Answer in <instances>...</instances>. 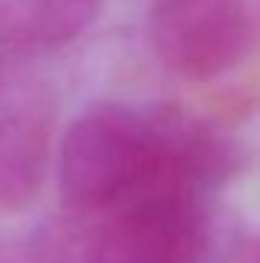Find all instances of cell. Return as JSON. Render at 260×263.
Instances as JSON below:
<instances>
[{
    "label": "cell",
    "mask_w": 260,
    "mask_h": 263,
    "mask_svg": "<svg viewBox=\"0 0 260 263\" xmlns=\"http://www.w3.org/2000/svg\"><path fill=\"white\" fill-rule=\"evenodd\" d=\"M55 98L28 73H0V211L25 208L52 165Z\"/></svg>",
    "instance_id": "4"
},
{
    "label": "cell",
    "mask_w": 260,
    "mask_h": 263,
    "mask_svg": "<svg viewBox=\"0 0 260 263\" xmlns=\"http://www.w3.org/2000/svg\"><path fill=\"white\" fill-rule=\"evenodd\" d=\"M95 220L67 214L0 242V263H92Z\"/></svg>",
    "instance_id": "6"
},
{
    "label": "cell",
    "mask_w": 260,
    "mask_h": 263,
    "mask_svg": "<svg viewBox=\"0 0 260 263\" xmlns=\"http://www.w3.org/2000/svg\"><path fill=\"white\" fill-rule=\"evenodd\" d=\"M150 43L178 77H224L260 49V0H156Z\"/></svg>",
    "instance_id": "2"
},
{
    "label": "cell",
    "mask_w": 260,
    "mask_h": 263,
    "mask_svg": "<svg viewBox=\"0 0 260 263\" xmlns=\"http://www.w3.org/2000/svg\"><path fill=\"white\" fill-rule=\"evenodd\" d=\"M211 214L202 199H153L95 220L92 263H205Z\"/></svg>",
    "instance_id": "3"
},
{
    "label": "cell",
    "mask_w": 260,
    "mask_h": 263,
    "mask_svg": "<svg viewBox=\"0 0 260 263\" xmlns=\"http://www.w3.org/2000/svg\"><path fill=\"white\" fill-rule=\"evenodd\" d=\"M233 263H260V233L245 236L233 254Z\"/></svg>",
    "instance_id": "7"
},
{
    "label": "cell",
    "mask_w": 260,
    "mask_h": 263,
    "mask_svg": "<svg viewBox=\"0 0 260 263\" xmlns=\"http://www.w3.org/2000/svg\"><path fill=\"white\" fill-rule=\"evenodd\" d=\"M239 162L227 132L178 104L101 101L62 135L55 178L67 214L104 220L153 199L208 202Z\"/></svg>",
    "instance_id": "1"
},
{
    "label": "cell",
    "mask_w": 260,
    "mask_h": 263,
    "mask_svg": "<svg viewBox=\"0 0 260 263\" xmlns=\"http://www.w3.org/2000/svg\"><path fill=\"white\" fill-rule=\"evenodd\" d=\"M104 0H0V43L46 52L73 43L101 15Z\"/></svg>",
    "instance_id": "5"
}]
</instances>
